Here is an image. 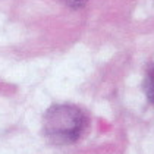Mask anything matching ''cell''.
<instances>
[{
	"instance_id": "6da1fadb",
	"label": "cell",
	"mask_w": 154,
	"mask_h": 154,
	"mask_svg": "<svg viewBox=\"0 0 154 154\" xmlns=\"http://www.w3.org/2000/svg\"><path fill=\"white\" fill-rule=\"evenodd\" d=\"M85 123L84 113L75 106L59 104L50 107L44 116V131L50 141L69 144L76 141Z\"/></svg>"
},
{
	"instance_id": "7a4b0ae2",
	"label": "cell",
	"mask_w": 154,
	"mask_h": 154,
	"mask_svg": "<svg viewBox=\"0 0 154 154\" xmlns=\"http://www.w3.org/2000/svg\"><path fill=\"white\" fill-rule=\"evenodd\" d=\"M145 90H147V95L148 98L154 103V71L150 72L147 81H145Z\"/></svg>"
},
{
	"instance_id": "3957f363",
	"label": "cell",
	"mask_w": 154,
	"mask_h": 154,
	"mask_svg": "<svg viewBox=\"0 0 154 154\" xmlns=\"http://www.w3.org/2000/svg\"><path fill=\"white\" fill-rule=\"evenodd\" d=\"M68 5H71L73 8H78V6H82L84 3H85V0H65Z\"/></svg>"
}]
</instances>
